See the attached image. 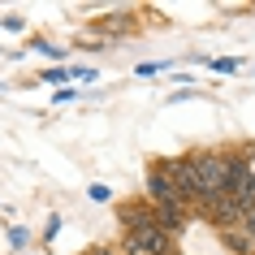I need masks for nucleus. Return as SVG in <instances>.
I'll list each match as a JSON object with an SVG mask.
<instances>
[{
    "label": "nucleus",
    "instance_id": "obj_1",
    "mask_svg": "<svg viewBox=\"0 0 255 255\" xmlns=\"http://www.w3.org/2000/svg\"><path fill=\"white\" fill-rule=\"evenodd\" d=\"M195 173H199V190H203V199H216V195H225V186H229V156L203 151V156H195ZM203 199H199V203H203Z\"/></svg>",
    "mask_w": 255,
    "mask_h": 255
},
{
    "label": "nucleus",
    "instance_id": "obj_2",
    "mask_svg": "<svg viewBox=\"0 0 255 255\" xmlns=\"http://www.w3.org/2000/svg\"><path fill=\"white\" fill-rule=\"evenodd\" d=\"M121 251H130V255H173V238L160 225H143V229H130L126 234V247Z\"/></svg>",
    "mask_w": 255,
    "mask_h": 255
},
{
    "label": "nucleus",
    "instance_id": "obj_3",
    "mask_svg": "<svg viewBox=\"0 0 255 255\" xmlns=\"http://www.w3.org/2000/svg\"><path fill=\"white\" fill-rule=\"evenodd\" d=\"M164 173L173 177L177 195H182V203H199L203 190H199V173H195V156H186V160H164Z\"/></svg>",
    "mask_w": 255,
    "mask_h": 255
},
{
    "label": "nucleus",
    "instance_id": "obj_4",
    "mask_svg": "<svg viewBox=\"0 0 255 255\" xmlns=\"http://www.w3.org/2000/svg\"><path fill=\"white\" fill-rule=\"evenodd\" d=\"M147 203H156V208H160V203H182L173 177L164 173V164H156V169L147 173ZM182 208H186V203H182Z\"/></svg>",
    "mask_w": 255,
    "mask_h": 255
},
{
    "label": "nucleus",
    "instance_id": "obj_5",
    "mask_svg": "<svg viewBox=\"0 0 255 255\" xmlns=\"http://www.w3.org/2000/svg\"><path fill=\"white\" fill-rule=\"evenodd\" d=\"M221 238H225V247H234L238 255H255V238L247 234L242 225H234V229H221Z\"/></svg>",
    "mask_w": 255,
    "mask_h": 255
},
{
    "label": "nucleus",
    "instance_id": "obj_6",
    "mask_svg": "<svg viewBox=\"0 0 255 255\" xmlns=\"http://www.w3.org/2000/svg\"><path fill=\"white\" fill-rule=\"evenodd\" d=\"M9 238H13V247H26V242H30V234H26V229H17V225H13V229H9Z\"/></svg>",
    "mask_w": 255,
    "mask_h": 255
},
{
    "label": "nucleus",
    "instance_id": "obj_7",
    "mask_svg": "<svg viewBox=\"0 0 255 255\" xmlns=\"http://www.w3.org/2000/svg\"><path fill=\"white\" fill-rule=\"evenodd\" d=\"M91 199H95V203H104V199H108V186H100V182H95V186H91Z\"/></svg>",
    "mask_w": 255,
    "mask_h": 255
},
{
    "label": "nucleus",
    "instance_id": "obj_8",
    "mask_svg": "<svg viewBox=\"0 0 255 255\" xmlns=\"http://www.w3.org/2000/svg\"><path fill=\"white\" fill-rule=\"evenodd\" d=\"M113 255H130V251H113Z\"/></svg>",
    "mask_w": 255,
    "mask_h": 255
}]
</instances>
